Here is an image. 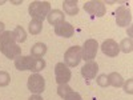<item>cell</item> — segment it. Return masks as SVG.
Segmentation results:
<instances>
[{"label": "cell", "instance_id": "27", "mask_svg": "<svg viewBox=\"0 0 133 100\" xmlns=\"http://www.w3.org/2000/svg\"><path fill=\"white\" fill-rule=\"evenodd\" d=\"M4 27H5L4 23H2V21H0V35H2V33L4 32Z\"/></svg>", "mask_w": 133, "mask_h": 100}, {"label": "cell", "instance_id": "1", "mask_svg": "<svg viewBox=\"0 0 133 100\" xmlns=\"http://www.w3.org/2000/svg\"><path fill=\"white\" fill-rule=\"evenodd\" d=\"M0 52L8 59H16L21 55V47H19L11 31H4L0 35Z\"/></svg>", "mask_w": 133, "mask_h": 100}, {"label": "cell", "instance_id": "24", "mask_svg": "<svg viewBox=\"0 0 133 100\" xmlns=\"http://www.w3.org/2000/svg\"><path fill=\"white\" fill-rule=\"evenodd\" d=\"M64 100H83V97H81L80 93H77L75 91H71L68 95L64 97Z\"/></svg>", "mask_w": 133, "mask_h": 100}, {"label": "cell", "instance_id": "25", "mask_svg": "<svg viewBox=\"0 0 133 100\" xmlns=\"http://www.w3.org/2000/svg\"><path fill=\"white\" fill-rule=\"evenodd\" d=\"M124 91L128 95H132L133 93V79H128V82L124 83Z\"/></svg>", "mask_w": 133, "mask_h": 100}, {"label": "cell", "instance_id": "5", "mask_svg": "<svg viewBox=\"0 0 133 100\" xmlns=\"http://www.w3.org/2000/svg\"><path fill=\"white\" fill-rule=\"evenodd\" d=\"M98 51V44L95 39H88L85 40L84 46L81 47V59L91 61L96 58V53Z\"/></svg>", "mask_w": 133, "mask_h": 100}, {"label": "cell", "instance_id": "10", "mask_svg": "<svg viewBox=\"0 0 133 100\" xmlns=\"http://www.w3.org/2000/svg\"><path fill=\"white\" fill-rule=\"evenodd\" d=\"M97 72H98V64L93 60L87 61L81 68V76L84 77V79H88V80L95 79Z\"/></svg>", "mask_w": 133, "mask_h": 100}, {"label": "cell", "instance_id": "18", "mask_svg": "<svg viewBox=\"0 0 133 100\" xmlns=\"http://www.w3.org/2000/svg\"><path fill=\"white\" fill-rule=\"evenodd\" d=\"M12 33H14V36H15L16 43H24L27 40V32H25V29L21 27V26H17Z\"/></svg>", "mask_w": 133, "mask_h": 100}, {"label": "cell", "instance_id": "14", "mask_svg": "<svg viewBox=\"0 0 133 100\" xmlns=\"http://www.w3.org/2000/svg\"><path fill=\"white\" fill-rule=\"evenodd\" d=\"M63 8H64V12L66 15L75 16V15L79 14V5H77L76 0H64L63 2Z\"/></svg>", "mask_w": 133, "mask_h": 100}, {"label": "cell", "instance_id": "8", "mask_svg": "<svg viewBox=\"0 0 133 100\" xmlns=\"http://www.w3.org/2000/svg\"><path fill=\"white\" fill-rule=\"evenodd\" d=\"M130 21H132L130 11L124 5L118 7L116 11V24L118 27H128L130 24Z\"/></svg>", "mask_w": 133, "mask_h": 100}, {"label": "cell", "instance_id": "6", "mask_svg": "<svg viewBox=\"0 0 133 100\" xmlns=\"http://www.w3.org/2000/svg\"><path fill=\"white\" fill-rule=\"evenodd\" d=\"M84 11L88 12L89 15L101 17V16L105 15L107 8H105V3L104 2H100V0H91V2H87L84 4Z\"/></svg>", "mask_w": 133, "mask_h": 100}, {"label": "cell", "instance_id": "2", "mask_svg": "<svg viewBox=\"0 0 133 100\" xmlns=\"http://www.w3.org/2000/svg\"><path fill=\"white\" fill-rule=\"evenodd\" d=\"M51 12V3L49 2H32L28 7V14L32 19L43 21Z\"/></svg>", "mask_w": 133, "mask_h": 100}, {"label": "cell", "instance_id": "21", "mask_svg": "<svg viewBox=\"0 0 133 100\" xmlns=\"http://www.w3.org/2000/svg\"><path fill=\"white\" fill-rule=\"evenodd\" d=\"M71 91H73V90H72L68 84H59V87H57V95H59L60 97H63V99L68 95Z\"/></svg>", "mask_w": 133, "mask_h": 100}, {"label": "cell", "instance_id": "11", "mask_svg": "<svg viewBox=\"0 0 133 100\" xmlns=\"http://www.w3.org/2000/svg\"><path fill=\"white\" fill-rule=\"evenodd\" d=\"M55 33H56L57 36H61V38H72L73 33H75V28L71 23L68 21H63V23L55 26Z\"/></svg>", "mask_w": 133, "mask_h": 100}, {"label": "cell", "instance_id": "4", "mask_svg": "<svg viewBox=\"0 0 133 100\" xmlns=\"http://www.w3.org/2000/svg\"><path fill=\"white\" fill-rule=\"evenodd\" d=\"M81 60H83L81 59V47H77V46L69 47L64 53V61H65L64 64L66 67H76V65H79V63Z\"/></svg>", "mask_w": 133, "mask_h": 100}, {"label": "cell", "instance_id": "20", "mask_svg": "<svg viewBox=\"0 0 133 100\" xmlns=\"http://www.w3.org/2000/svg\"><path fill=\"white\" fill-rule=\"evenodd\" d=\"M15 67L19 71H27L28 70V58L27 56H17L15 59Z\"/></svg>", "mask_w": 133, "mask_h": 100}, {"label": "cell", "instance_id": "17", "mask_svg": "<svg viewBox=\"0 0 133 100\" xmlns=\"http://www.w3.org/2000/svg\"><path fill=\"white\" fill-rule=\"evenodd\" d=\"M41 29H43V21L32 19L29 26H28V32L31 33V35H39V33L41 32Z\"/></svg>", "mask_w": 133, "mask_h": 100}, {"label": "cell", "instance_id": "28", "mask_svg": "<svg viewBox=\"0 0 133 100\" xmlns=\"http://www.w3.org/2000/svg\"><path fill=\"white\" fill-rule=\"evenodd\" d=\"M4 3H5V2H4V0H3V2H0V4H4Z\"/></svg>", "mask_w": 133, "mask_h": 100}, {"label": "cell", "instance_id": "23", "mask_svg": "<svg viewBox=\"0 0 133 100\" xmlns=\"http://www.w3.org/2000/svg\"><path fill=\"white\" fill-rule=\"evenodd\" d=\"M96 83H97V85H98V87H103V88L108 87V85H109V82H108V75H105V73L98 75V76L96 77Z\"/></svg>", "mask_w": 133, "mask_h": 100}, {"label": "cell", "instance_id": "13", "mask_svg": "<svg viewBox=\"0 0 133 100\" xmlns=\"http://www.w3.org/2000/svg\"><path fill=\"white\" fill-rule=\"evenodd\" d=\"M47 19H48L49 24L57 26V24L63 23V21H65V15H64L63 11H60V9H51V12L48 14Z\"/></svg>", "mask_w": 133, "mask_h": 100}, {"label": "cell", "instance_id": "22", "mask_svg": "<svg viewBox=\"0 0 133 100\" xmlns=\"http://www.w3.org/2000/svg\"><path fill=\"white\" fill-rule=\"evenodd\" d=\"M11 82V76L5 71H0V87H7Z\"/></svg>", "mask_w": 133, "mask_h": 100}, {"label": "cell", "instance_id": "3", "mask_svg": "<svg viewBox=\"0 0 133 100\" xmlns=\"http://www.w3.org/2000/svg\"><path fill=\"white\" fill-rule=\"evenodd\" d=\"M28 90L33 93V95H40L45 90V80L44 77L39 73H33L28 77V83H27Z\"/></svg>", "mask_w": 133, "mask_h": 100}, {"label": "cell", "instance_id": "16", "mask_svg": "<svg viewBox=\"0 0 133 100\" xmlns=\"http://www.w3.org/2000/svg\"><path fill=\"white\" fill-rule=\"evenodd\" d=\"M108 82H109V85L116 87V88L124 85V79H123V76H121L120 73H117V72L109 73V75H108Z\"/></svg>", "mask_w": 133, "mask_h": 100}, {"label": "cell", "instance_id": "26", "mask_svg": "<svg viewBox=\"0 0 133 100\" xmlns=\"http://www.w3.org/2000/svg\"><path fill=\"white\" fill-rule=\"evenodd\" d=\"M28 100H43V97H41L40 95H32Z\"/></svg>", "mask_w": 133, "mask_h": 100}, {"label": "cell", "instance_id": "15", "mask_svg": "<svg viewBox=\"0 0 133 100\" xmlns=\"http://www.w3.org/2000/svg\"><path fill=\"white\" fill-rule=\"evenodd\" d=\"M45 53H47V46L44 43H36L31 48V56H33V58L43 59V56Z\"/></svg>", "mask_w": 133, "mask_h": 100}, {"label": "cell", "instance_id": "12", "mask_svg": "<svg viewBox=\"0 0 133 100\" xmlns=\"http://www.w3.org/2000/svg\"><path fill=\"white\" fill-rule=\"evenodd\" d=\"M28 58V71L39 73L45 68V60L39 59V58H33V56H27Z\"/></svg>", "mask_w": 133, "mask_h": 100}, {"label": "cell", "instance_id": "19", "mask_svg": "<svg viewBox=\"0 0 133 100\" xmlns=\"http://www.w3.org/2000/svg\"><path fill=\"white\" fill-rule=\"evenodd\" d=\"M118 48L120 51H123L124 53H130L133 51V41L130 38H127V39H123L121 43L118 44Z\"/></svg>", "mask_w": 133, "mask_h": 100}, {"label": "cell", "instance_id": "7", "mask_svg": "<svg viewBox=\"0 0 133 100\" xmlns=\"http://www.w3.org/2000/svg\"><path fill=\"white\" fill-rule=\"evenodd\" d=\"M55 77H56L57 84H68L72 77L69 67H66L64 63H57L55 65Z\"/></svg>", "mask_w": 133, "mask_h": 100}, {"label": "cell", "instance_id": "9", "mask_svg": "<svg viewBox=\"0 0 133 100\" xmlns=\"http://www.w3.org/2000/svg\"><path fill=\"white\" fill-rule=\"evenodd\" d=\"M101 51L104 55H107L109 58H116L120 52V48H118V44L113 39H107L101 44Z\"/></svg>", "mask_w": 133, "mask_h": 100}]
</instances>
